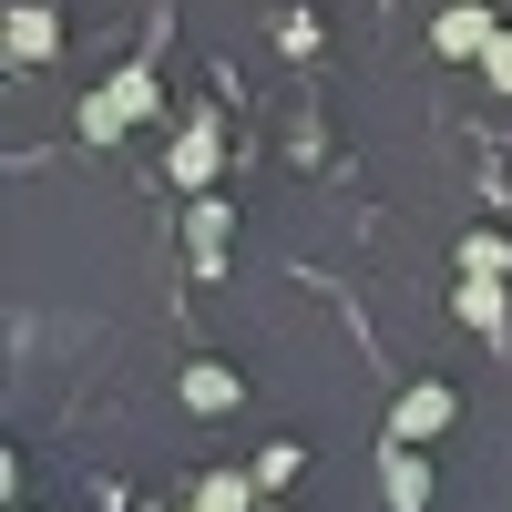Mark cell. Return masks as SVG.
<instances>
[{"label":"cell","mask_w":512,"mask_h":512,"mask_svg":"<svg viewBox=\"0 0 512 512\" xmlns=\"http://www.w3.org/2000/svg\"><path fill=\"white\" fill-rule=\"evenodd\" d=\"M461 318H472V328H502V297H492V277H472V287H461Z\"/></svg>","instance_id":"cell-11"},{"label":"cell","mask_w":512,"mask_h":512,"mask_svg":"<svg viewBox=\"0 0 512 512\" xmlns=\"http://www.w3.org/2000/svg\"><path fill=\"white\" fill-rule=\"evenodd\" d=\"M246 492H256V482H205V492H195V512H236Z\"/></svg>","instance_id":"cell-12"},{"label":"cell","mask_w":512,"mask_h":512,"mask_svg":"<svg viewBox=\"0 0 512 512\" xmlns=\"http://www.w3.org/2000/svg\"><path fill=\"white\" fill-rule=\"evenodd\" d=\"M185 236H195V267H205V277H216V267H226V205H216V195H205V205H195V216H185Z\"/></svg>","instance_id":"cell-8"},{"label":"cell","mask_w":512,"mask_h":512,"mask_svg":"<svg viewBox=\"0 0 512 512\" xmlns=\"http://www.w3.org/2000/svg\"><path fill=\"white\" fill-rule=\"evenodd\" d=\"M461 267H472V277H502L512 246H502V236H461Z\"/></svg>","instance_id":"cell-10"},{"label":"cell","mask_w":512,"mask_h":512,"mask_svg":"<svg viewBox=\"0 0 512 512\" xmlns=\"http://www.w3.org/2000/svg\"><path fill=\"white\" fill-rule=\"evenodd\" d=\"M379 482H390V502H400V512H420V502H431V472H420V441H390Z\"/></svg>","instance_id":"cell-4"},{"label":"cell","mask_w":512,"mask_h":512,"mask_svg":"<svg viewBox=\"0 0 512 512\" xmlns=\"http://www.w3.org/2000/svg\"><path fill=\"white\" fill-rule=\"evenodd\" d=\"M185 410H236V369L226 359H195L185 369Z\"/></svg>","instance_id":"cell-7"},{"label":"cell","mask_w":512,"mask_h":512,"mask_svg":"<svg viewBox=\"0 0 512 512\" xmlns=\"http://www.w3.org/2000/svg\"><path fill=\"white\" fill-rule=\"evenodd\" d=\"M441 431H451V390H441V379L400 390V410H390V441H441Z\"/></svg>","instance_id":"cell-3"},{"label":"cell","mask_w":512,"mask_h":512,"mask_svg":"<svg viewBox=\"0 0 512 512\" xmlns=\"http://www.w3.org/2000/svg\"><path fill=\"white\" fill-rule=\"evenodd\" d=\"M482 72H492V93H512V31H502L492 52H482Z\"/></svg>","instance_id":"cell-13"},{"label":"cell","mask_w":512,"mask_h":512,"mask_svg":"<svg viewBox=\"0 0 512 512\" xmlns=\"http://www.w3.org/2000/svg\"><path fill=\"white\" fill-rule=\"evenodd\" d=\"M492 41H502V31H492V11H482V0H451V11L431 21V52H441V62H482Z\"/></svg>","instance_id":"cell-2"},{"label":"cell","mask_w":512,"mask_h":512,"mask_svg":"<svg viewBox=\"0 0 512 512\" xmlns=\"http://www.w3.org/2000/svg\"><path fill=\"white\" fill-rule=\"evenodd\" d=\"M144 113H154V82H144V72H123V82H103V93L82 103V134H93V144H113L123 123H144Z\"/></svg>","instance_id":"cell-1"},{"label":"cell","mask_w":512,"mask_h":512,"mask_svg":"<svg viewBox=\"0 0 512 512\" xmlns=\"http://www.w3.org/2000/svg\"><path fill=\"white\" fill-rule=\"evenodd\" d=\"M297 472H308V451H297V441H277V451H267V461H256V492H287V482H297Z\"/></svg>","instance_id":"cell-9"},{"label":"cell","mask_w":512,"mask_h":512,"mask_svg":"<svg viewBox=\"0 0 512 512\" xmlns=\"http://www.w3.org/2000/svg\"><path fill=\"white\" fill-rule=\"evenodd\" d=\"M164 164H175V185H205V175H216V123H185V134H175V154H164Z\"/></svg>","instance_id":"cell-5"},{"label":"cell","mask_w":512,"mask_h":512,"mask_svg":"<svg viewBox=\"0 0 512 512\" xmlns=\"http://www.w3.org/2000/svg\"><path fill=\"white\" fill-rule=\"evenodd\" d=\"M52 41H62V21L41 11V0H21L11 11V62H52Z\"/></svg>","instance_id":"cell-6"}]
</instances>
